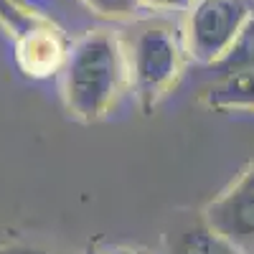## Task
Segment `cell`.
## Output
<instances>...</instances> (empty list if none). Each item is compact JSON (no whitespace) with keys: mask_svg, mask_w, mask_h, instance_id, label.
Returning a JSON list of instances; mask_svg holds the SVG:
<instances>
[{"mask_svg":"<svg viewBox=\"0 0 254 254\" xmlns=\"http://www.w3.org/2000/svg\"><path fill=\"white\" fill-rule=\"evenodd\" d=\"M130 81L127 51L110 31H89L64 59V99L66 110L81 122L107 115Z\"/></svg>","mask_w":254,"mask_h":254,"instance_id":"6da1fadb","label":"cell"},{"mask_svg":"<svg viewBox=\"0 0 254 254\" xmlns=\"http://www.w3.org/2000/svg\"><path fill=\"white\" fill-rule=\"evenodd\" d=\"M127 66L142 110H153L183 71V46L168 26H147L127 51Z\"/></svg>","mask_w":254,"mask_h":254,"instance_id":"7a4b0ae2","label":"cell"},{"mask_svg":"<svg viewBox=\"0 0 254 254\" xmlns=\"http://www.w3.org/2000/svg\"><path fill=\"white\" fill-rule=\"evenodd\" d=\"M254 0H196L188 8L183 46L201 64H219L237 44Z\"/></svg>","mask_w":254,"mask_h":254,"instance_id":"3957f363","label":"cell"},{"mask_svg":"<svg viewBox=\"0 0 254 254\" xmlns=\"http://www.w3.org/2000/svg\"><path fill=\"white\" fill-rule=\"evenodd\" d=\"M203 221L242 252L254 249V160L224 193L203 208Z\"/></svg>","mask_w":254,"mask_h":254,"instance_id":"277c9868","label":"cell"},{"mask_svg":"<svg viewBox=\"0 0 254 254\" xmlns=\"http://www.w3.org/2000/svg\"><path fill=\"white\" fill-rule=\"evenodd\" d=\"M64 49L56 38V31L49 26H28L23 36L18 38V61L26 74L46 76L54 74V69L64 66Z\"/></svg>","mask_w":254,"mask_h":254,"instance_id":"5b68a950","label":"cell"},{"mask_svg":"<svg viewBox=\"0 0 254 254\" xmlns=\"http://www.w3.org/2000/svg\"><path fill=\"white\" fill-rule=\"evenodd\" d=\"M168 254H244L234 242H229L206 221L181 226L168 237Z\"/></svg>","mask_w":254,"mask_h":254,"instance_id":"8992f818","label":"cell"},{"mask_svg":"<svg viewBox=\"0 0 254 254\" xmlns=\"http://www.w3.org/2000/svg\"><path fill=\"white\" fill-rule=\"evenodd\" d=\"M203 102L214 110H254V69L219 74Z\"/></svg>","mask_w":254,"mask_h":254,"instance_id":"52a82bcc","label":"cell"},{"mask_svg":"<svg viewBox=\"0 0 254 254\" xmlns=\"http://www.w3.org/2000/svg\"><path fill=\"white\" fill-rule=\"evenodd\" d=\"M87 5L94 8L99 15H110V18H125L140 10L137 0H87Z\"/></svg>","mask_w":254,"mask_h":254,"instance_id":"ba28073f","label":"cell"},{"mask_svg":"<svg viewBox=\"0 0 254 254\" xmlns=\"http://www.w3.org/2000/svg\"><path fill=\"white\" fill-rule=\"evenodd\" d=\"M0 254H54L44 247H36V244H3L0 247Z\"/></svg>","mask_w":254,"mask_h":254,"instance_id":"9c48e42d","label":"cell"},{"mask_svg":"<svg viewBox=\"0 0 254 254\" xmlns=\"http://www.w3.org/2000/svg\"><path fill=\"white\" fill-rule=\"evenodd\" d=\"M140 8H190V0H137Z\"/></svg>","mask_w":254,"mask_h":254,"instance_id":"30bf717a","label":"cell"},{"mask_svg":"<svg viewBox=\"0 0 254 254\" xmlns=\"http://www.w3.org/2000/svg\"><path fill=\"white\" fill-rule=\"evenodd\" d=\"M110 254H147V252H142V249H137V247H117V249H112Z\"/></svg>","mask_w":254,"mask_h":254,"instance_id":"8fae6325","label":"cell"},{"mask_svg":"<svg viewBox=\"0 0 254 254\" xmlns=\"http://www.w3.org/2000/svg\"><path fill=\"white\" fill-rule=\"evenodd\" d=\"M81 254H104V252L99 249V244H97V242H92V244H87V249H84Z\"/></svg>","mask_w":254,"mask_h":254,"instance_id":"7c38bea8","label":"cell"}]
</instances>
